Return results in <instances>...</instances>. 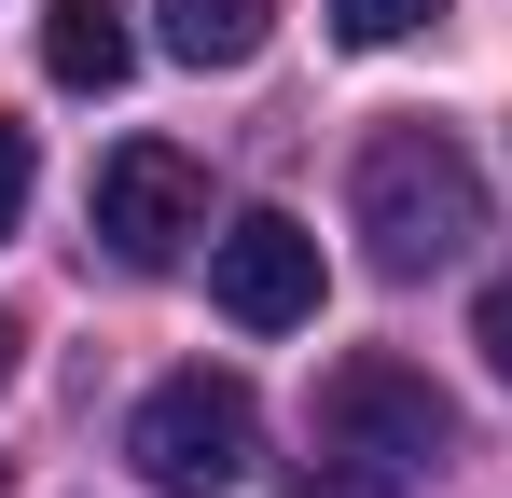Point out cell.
Masks as SVG:
<instances>
[{
    "label": "cell",
    "mask_w": 512,
    "mask_h": 498,
    "mask_svg": "<svg viewBox=\"0 0 512 498\" xmlns=\"http://www.w3.org/2000/svg\"><path fill=\"white\" fill-rule=\"evenodd\" d=\"M42 70L70 83V97H111V83L139 70V14L125 0H42Z\"/></svg>",
    "instance_id": "cell-6"
},
{
    "label": "cell",
    "mask_w": 512,
    "mask_h": 498,
    "mask_svg": "<svg viewBox=\"0 0 512 498\" xmlns=\"http://www.w3.org/2000/svg\"><path fill=\"white\" fill-rule=\"evenodd\" d=\"M208 305H222L236 332H305L319 319V236H305L291 208L222 222V236H208Z\"/></svg>",
    "instance_id": "cell-5"
},
{
    "label": "cell",
    "mask_w": 512,
    "mask_h": 498,
    "mask_svg": "<svg viewBox=\"0 0 512 498\" xmlns=\"http://www.w3.org/2000/svg\"><path fill=\"white\" fill-rule=\"evenodd\" d=\"M277 42V0H167V56L180 70H250Z\"/></svg>",
    "instance_id": "cell-7"
},
{
    "label": "cell",
    "mask_w": 512,
    "mask_h": 498,
    "mask_svg": "<svg viewBox=\"0 0 512 498\" xmlns=\"http://www.w3.org/2000/svg\"><path fill=\"white\" fill-rule=\"evenodd\" d=\"M346 208H360L374 277H429V263H457V249L485 236V180H471V153H457L443 125H388V139H360Z\"/></svg>",
    "instance_id": "cell-1"
},
{
    "label": "cell",
    "mask_w": 512,
    "mask_h": 498,
    "mask_svg": "<svg viewBox=\"0 0 512 498\" xmlns=\"http://www.w3.org/2000/svg\"><path fill=\"white\" fill-rule=\"evenodd\" d=\"M443 0H333V42H360V56H388V42H416Z\"/></svg>",
    "instance_id": "cell-8"
},
{
    "label": "cell",
    "mask_w": 512,
    "mask_h": 498,
    "mask_svg": "<svg viewBox=\"0 0 512 498\" xmlns=\"http://www.w3.org/2000/svg\"><path fill=\"white\" fill-rule=\"evenodd\" d=\"M471 346H485V374L512 388V277H485V305H471Z\"/></svg>",
    "instance_id": "cell-10"
},
{
    "label": "cell",
    "mask_w": 512,
    "mask_h": 498,
    "mask_svg": "<svg viewBox=\"0 0 512 498\" xmlns=\"http://www.w3.org/2000/svg\"><path fill=\"white\" fill-rule=\"evenodd\" d=\"M125 457L167 498H222V485H250V457H263V402L236 374H167L153 402L125 415Z\"/></svg>",
    "instance_id": "cell-3"
},
{
    "label": "cell",
    "mask_w": 512,
    "mask_h": 498,
    "mask_svg": "<svg viewBox=\"0 0 512 498\" xmlns=\"http://www.w3.org/2000/svg\"><path fill=\"white\" fill-rule=\"evenodd\" d=\"M291 498H402V485H388V471H360V457H319Z\"/></svg>",
    "instance_id": "cell-11"
},
{
    "label": "cell",
    "mask_w": 512,
    "mask_h": 498,
    "mask_svg": "<svg viewBox=\"0 0 512 498\" xmlns=\"http://www.w3.org/2000/svg\"><path fill=\"white\" fill-rule=\"evenodd\" d=\"M319 443L360 457V471H388V485H429L443 457H457V402L429 388L416 360H388V346H360L319 374Z\"/></svg>",
    "instance_id": "cell-2"
},
{
    "label": "cell",
    "mask_w": 512,
    "mask_h": 498,
    "mask_svg": "<svg viewBox=\"0 0 512 498\" xmlns=\"http://www.w3.org/2000/svg\"><path fill=\"white\" fill-rule=\"evenodd\" d=\"M194 236H208V166L180 153V139H125V153H97V249H111L125 277H167Z\"/></svg>",
    "instance_id": "cell-4"
},
{
    "label": "cell",
    "mask_w": 512,
    "mask_h": 498,
    "mask_svg": "<svg viewBox=\"0 0 512 498\" xmlns=\"http://www.w3.org/2000/svg\"><path fill=\"white\" fill-rule=\"evenodd\" d=\"M0 388H14V319H0Z\"/></svg>",
    "instance_id": "cell-12"
},
{
    "label": "cell",
    "mask_w": 512,
    "mask_h": 498,
    "mask_svg": "<svg viewBox=\"0 0 512 498\" xmlns=\"http://www.w3.org/2000/svg\"><path fill=\"white\" fill-rule=\"evenodd\" d=\"M28 194H42V153H28V125H0V236L28 222Z\"/></svg>",
    "instance_id": "cell-9"
}]
</instances>
